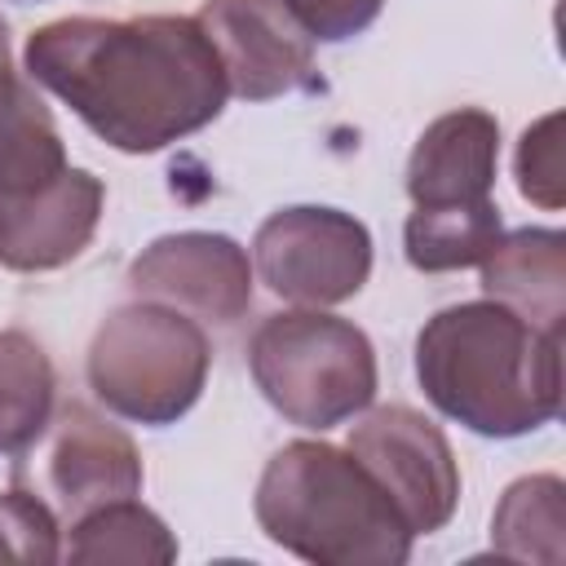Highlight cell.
<instances>
[{
    "mask_svg": "<svg viewBox=\"0 0 566 566\" xmlns=\"http://www.w3.org/2000/svg\"><path fill=\"white\" fill-rule=\"evenodd\" d=\"M102 203L106 186L88 168H66L31 195L0 199V265L18 274L71 265L93 243Z\"/></svg>",
    "mask_w": 566,
    "mask_h": 566,
    "instance_id": "11",
    "label": "cell"
},
{
    "mask_svg": "<svg viewBox=\"0 0 566 566\" xmlns=\"http://www.w3.org/2000/svg\"><path fill=\"white\" fill-rule=\"evenodd\" d=\"M283 4L318 44H340L363 35L385 9V0H283Z\"/></svg>",
    "mask_w": 566,
    "mask_h": 566,
    "instance_id": "21",
    "label": "cell"
},
{
    "mask_svg": "<svg viewBox=\"0 0 566 566\" xmlns=\"http://www.w3.org/2000/svg\"><path fill=\"white\" fill-rule=\"evenodd\" d=\"M252 274L287 305H340L371 279V230L354 212L323 203L279 208L252 234Z\"/></svg>",
    "mask_w": 566,
    "mask_h": 566,
    "instance_id": "6",
    "label": "cell"
},
{
    "mask_svg": "<svg viewBox=\"0 0 566 566\" xmlns=\"http://www.w3.org/2000/svg\"><path fill=\"white\" fill-rule=\"evenodd\" d=\"M57 371L44 345L18 327L0 332V455H18L53 420Z\"/></svg>",
    "mask_w": 566,
    "mask_h": 566,
    "instance_id": "16",
    "label": "cell"
},
{
    "mask_svg": "<svg viewBox=\"0 0 566 566\" xmlns=\"http://www.w3.org/2000/svg\"><path fill=\"white\" fill-rule=\"evenodd\" d=\"M22 66L124 155H155L208 128L230 97L217 49L181 13L57 18L27 35Z\"/></svg>",
    "mask_w": 566,
    "mask_h": 566,
    "instance_id": "1",
    "label": "cell"
},
{
    "mask_svg": "<svg viewBox=\"0 0 566 566\" xmlns=\"http://www.w3.org/2000/svg\"><path fill=\"white\" fill-rule=\"evenodd\" d=\"M482 292L539 332L562 336L566 318V234L562 230H513L482 261Z\"/></svg>",
    "mask_w": 566,
    "mask_h": 566,
    "instance_id": "13",
    "label": "cell"
},
{
    "mask_svg": "<svg viewBox=\"0 0 566 566\" xmlns=\"http://www.w3.org/2000/svg\"><path fill=\"white\" fill-rule=\"evenodd\" d=\"M49 424L53 429L44 447V486L53 495V513L66 526L88 509L142 491V455L133 438L102 411H93L88 402H66Z\"/></svg>",
    "mask_w": 566,
    "mask_h": 566,
    "instance_id": "10",
    "label": "cell"
},
{
    "mask_svg": "<svg viewBox=\"0 0 566 566\" xmlns=\"http://www.w3.org/2000/svg\"><path fill=\"white\" fill-rule=\"evenodd\" d=\"M0 562H62V517L44 495L27 486L0 491Z\"/></svg>",
    "mask_w": 566,
    "mask_h": 566,
    "instance_id": "19",
    "label": "cell"
},
{
    "mask_svg": "<svg viewBox=\"0 0 566 566\" xmlns=\"http://www.w3.org/2000/svg\"><path fill=\"white\" fill-rule=\"evenodd\" d=\"M195 22L217 49L234 97L274 102L318 84L314 40L283 0H203Z\"/></svg>",
    "mask_w": 566,
    "mask_h": 566,
    "instance_id": "8",
    "label": "cell"
},
{
    "mask_svg": "<svg viewBox=\"0 0 566 566\" xmlns=\"http://www.w3.org/2000/svg\"><path fill=\"white\" fill-rule=\"evenodd\" d=\"M349 451L398 504L411 535H433L451 522L460 504V464L429 416L402 402L376 407L349 429Z\"/></svg>",
    "mask_w": 566,
    "mask_h": 566,
    "instance_id": "7",
    "label": "cell"
},
{
    "mask_svg": "<svg viewBox=\"0 0 566 566\" xmlns=\"http://www.w3.org/2000/svg\"><path fill=\"white\" fill-rule=\"evenodd\" d=\"M84 367L93 398L111 416L164 429L199 402L212 345L199 318L159 301H133L102 318Z\"/></svg>",
    "mask_w": 566,
    "mask_h": 566,
    "instance_id": "5",
    "label": "cell"
},
{
    "mask_svg": "<svg viewBox=\"0 0 566 566\" xmlns=\"http://www.w3.org/2000/svg\"><path fill=\"white\" fill-rule=\"evenodd\" d=\"M424 398L482 438H526L562 411V336L482 296L424 318L416 336Z\"/></svg>",
    "mask_w": 566,
    "mask_h": 566,
    "instance_id": "2",
    "label": "cell"
},
{
    "mask_svg": "<svg viewBox=\"0 0 566 566\" xmlns=\"http://www.w3.org/2000/svg\"><path fill=\"white\" fill-rule=\"evenodd\" d=\"M491 548L517 562L557 566L566 553V486L557 473L517 478L491 513Z\"/></svg>",
    "mask_w": 566,
    "mask_h": 566,
    "instance_id": "17",
    "label": "cell"
},
{
    "mask_svg": "<svg viewBox=\"0 0 566 566\" xmlns=\"http://www.w3.org/2000/svg\"><path fill=\"white\" fill-rule=\"evenodd\" d=\"M62 557L75 566H106V562L164 566V562H177V539L159 513H150L137 495H128L75 517L66 526Z\"/></svg>",
    "mask_w": 566,
    "mask_h": 566,
    "instance_id": "15",
    "label": "cell"
},
{
    "mask_svg": "<svg viewBox=\"0 0 566 566\" xmlns=\"http://www.w3.org/2000/svg\"><path fill=\"white\" fill-rule=\"evenodd\" d=\"M252 256L230 234L212 230L159 234L128 265L137 301H159L217 327H234L252 310Z\"/></svg>",
    "mask_w": 566,
    "mask_h": 566,
    "instance_id": "9",
    "label": "cell"
},
{
    "mask_svg": "<svg viewBox=\"0 0 566 566\" xmlns=\"http://www.w3.org/2000/svg\"><path fill=\"white\" fill-rule=\"evenodd\" d=\"M500 234L504 226L495 199L469 208H411L402 226V248L420 274H447V270L482 265L486 252L500 243Z\"/></svg>",
    "mask_w": 566,
    "mask_h": 566,
    "instance_id": "18",
    "label": "cell"
},
{
    "mask_svg": "<svg viewBox=\"0 0 566 566\" xmlns=\"http://www.w3.org/2000/svg\"><path fill=\"white\" fill-rule=\"evenodd\" d=\"M66 146L35 84L13 66L9 27L0 18V199L31 195L66 172Z\"/></svg>",
    "mask_w": 566,
    "mask_h": 566,
    "instance_id": "14",
    "label": "cell"
},
{
    "mask_svg": "<svg viewBox=\"0 0 566 566\" xmlns=\"http://www.w3.org/2000/svg\"><path fill=\"white\" fill-rule=\"evenodd\" d=\"M500 168V124L482 106L438 115L411 146L407 195L416 208L486 203Z\"/></svg>",
    "mask_w": 566,
    "mask_h": 566,
    "instance_id": "12",
    "label": "cell"
},
{
    "mask_svg": "<svg viewBox=\"0 0 566 566\" xmlns=\"http://www.w3.org/2000/svg\"><path fill=\"white\" fill-rule=\"evenodd\" d=\"M248 371L261 398L296 429L327 433L376 398V349L367 332L327 310H283L248 340Z\"/></svg>",
    "mask_w": 566,
    "mask_h": 566,
    "instance_id": "4",
    "label": "cell"
},
{
    "mask_svg": "<svg viewBox=\"0 0 566 566\" xmlns=\"http://www.w3.org/2000/svg\"><path fill=\"white\" fill-rule=\"evenodd\" d=\"M513 172H517V195L535 208L557 212L566 203V159H562V115L548 111L539 115L513 155Z\"/></svg>",
    "mask_w": 566,
    "mask_h": 566,
    "instance_id": "20",
    "label": "cell"
},
{
    "mask_svg": "<svg viewBox=\"0 0 566 566\" xmlns=\"http://www.w3.org/2000/svg\"><path fill=\"white\" fill-rule=\"evenodd\" d=\"M252 513L270 544L318 566H402L416 539L354 451L314 438L265 460Z\"/></svg>",
    "mask_w": 566,
    "mask_h": 566,
    "instance_id": "3",
    "label": "cell"
}]
</instances>
